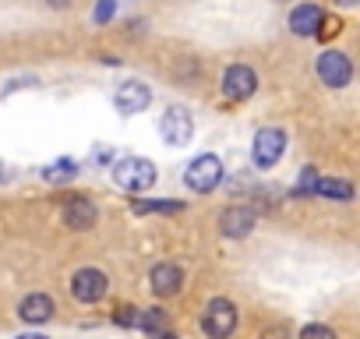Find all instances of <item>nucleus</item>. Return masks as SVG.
<instances>
[{"label": "nucleus", "instance_id": "5", "mask_svg": "<svg viewBox=\"0 0 360 339\" xmlns=\"http://www.w3.org/2000/svg\"><path fill=\"white\" fill-rule=\"evenodd\" d=\"M283 152H286V134H283L279 127H262V131L255 134L251 155H255V162H258L262 170L276 166V162L283 159Z\"/></svg>", "mask_w": 360, "mask_h": 339}, {"label": "nucleus", "instance_id": "21", "mask_svg": "<svg viewBox=\"0 0 360 339\" xmlns=\"http://www.w3.org/2000/svg\"><path fill=\"white\" fill-rule=\"evenodd\" d=\"M314 181H318V177H314V170L307 166L304 174H300V181H297V195H311V191H314Z\"/></svg>", "mask_w": 360, "mask_h": 339}, {"label": "nucleus", "instance_id": "24", "mask_svg": "<svg viewBox=\"0 0 360 339\" xmlns=\"http://www.w3.org/2000/svg\"><path fill=\"white\" fill-rule=\"evenodd\" d=\"M335 4H342V8H353V4H356V0H335Z\"/></svg>", "mask_w": 360, "mask_h": 339}, {"label": "nucleus", "instance_id": "1", "mask_svg": "<svg viewBox=\"0 0 360 339\" xmlns=\"http://www.w3.org/2000/svg\"><path fill=\"white\" fill-rule=\"evenodd\" d=\"M113 181L124 191H148L155 184V166L148 159H141V155H124L113 166Z\"/></svg>", "mask_w": 360, "mask_h": 339}, {"label": "nucleus", "instance_id": "26", "mask_svg": "<svg viewBox=\"0 0 360 339\" xmlns=\"http://www.w3.org/2000/svg\"><path fill=\"white\" fill-rule=\"evenodd\" d=\"M159 339H173V335H166V332H159Z\"/></svg>", "mask_w": 360, "mask_h": 339}, {"label": "nucleus", "instance_id": "4", "mask_svg": "<svg viewBox=\"0 0 360 339\" xmlns=\"http://www.w3.org/2000/svg\"><path fill=\"white\" fill-rule=\"evenodd\" d=\"M159 134H162V141H169V145H188L191 134H195L191 113H188L184 106H169V110L162 113V120H159Z\"/></svg>", "mask_w": 360, "mask_h": 339}, {"label": "nucleus", "instance_id": "16", "mask_svg": "<svg viewBox=\"0 0 360 339\" xmlns=\"http://www.w3.org/2000/svg\"><path fill=\"white\" fill-rule=\"evenodd\" d=\"M43 177H46L50 184L71 181V177H78V162H75V159H57L53 166H46V170H43Z\"/></svg>", "mask_w": 360, "mask_h": 339}, {"label": "nucleus", "instance_id": "3", "mask_svg": "<svg viewBox=\"0 0 360 339\" xmlns=\"http://www.w3.org/2000/svg\"><path fill=\"white\" fill-rule=\"evenodd\" d=\"M202 328H205L209 339H226L237 328V307L230 300H223V297L209 300V307L202 314Z\"/></svg>", "mask_w": 360, "mask_h": 339}, {"label": "nucleus", "instance_id": "6", "mask_svg": "<svg viewBox=\"0 0 360 339\" xmlns=\"http://www.w3.org/2000/svg\"><path fill=\"white\" fill-rule=\"evenodd\" d=\"M318 78H321L328 89H342V85H349V78H353L349 57L339 53V50H325V53L318 57Z\"/></svg>", "mask_w": 360, "mask_h": 339}, {"label": "nucleus", "instance_id": "2", "mask_svg": "<svg viewBox=\"0 0 360 339\" xmlns=\"http://www.w3.org/2000/svg\"><path fill=\"white\" fill-rule=\"evenodd\" d=\"M219 181H223V162H219L216 155H198V159H191L188 174H184V184H188L191 191H198V195L216 191Z\"/></svg>", "mask_w": 360, "mask_h": 339}, {"label": "nucleus", "instance_id": "12", "mask_svg": "<svg viewBox=\"0 0 360 339\" xmlns=\"http://www.w3.org/2000/svg\"><path fill=\"white\" fill-rule=\"evenodd\" d=\"M148 279H152V293L155 297H173L180 290V283H184V272H180L176 265H169V262H162V265L152 269Z\"/></svg>", "mask_w": 360, "mask_h": 339}, {"label": "nucleus", "instance_id": "9", "mask_svg": "<svg viewBox=\"0 0 360 339\" xmlns=\"http://www.w3.org/2000/svg\"><path fill=\"white\" fill-rule=\"evenodd\" d=\"M113 103H117L120 113H141V110L152 103V92H148L145 82H124V85L117 89Z\"/></svg>", "mask_w": 360, "mask_h": 339}, {"label": "nucleus", "instance_id": "8", "mask_svg": "<svg viewBox=\"0 0 360 339\" xmlns=\"http://www.w3.org/2000/svg\"><path fill=\"white\" fill-rule=\"evenodd\" d=\"M255 89H258V75H255L248 64H233V68H226V75H223V96H226V99L240 103V99L255 96Z\"/></svg>", "mask_w": 360, "mask_h": 339}, {"label": "nucleus", "instance_id": "19", "mask_svg": "<svg viewBox=\"0 0 360 339\" xmlns=\"http://www.w3.org/2000/svg\"><path fill=\"white\" fill-rule=\"evenodd\" d=\"M113 11H117V0H99V4H96V15H92V18H96V22L103 25V22H110V18H113Z\"/></svg>", "mask_w": 360, "mask_h": 339}, {"label": "nucleus", "instance_id": "11", "mask_svg": "<svg viewBox=\"0 0 360 339\" xmlns=\"http://www.w3.org/2000/svg\"><path fill=\"white\" fill-rule=\"evenodd\" d=\"M219 230H223L226 237H248V234L255 230V212L244 209V205H233V209H226V212L219 216Z\"/></svg>", "mask_w": 360, "mask_h": 339}, {"label": "nucleus", "instance_id": "17", "mask_svg": "<svg viewBox=\"0 0 360 339\" xmlns=\"http://www.w3.org/2000/svg\"><path fill=\"white\" fill-rule=\"evenodd\" d=\"M134 325H138V328H145V332H162V325H166V311L148 307V311H141V314L134 318Z\"/></svg>", "mask_w": 360, "mask_h": 339}, {"label": "nucleus", "instance_id": "7", "mask_svg": "<svg viewBox=\"0 0 360 339\" xmlns=\"http://www.w3.org/2000/svg\"><path fill=\"white\" fill-rule=\"evenodd\" d=\"M106 276L99 272V269H78L75 276H71V297L75 300H82V304H96V300H103L106 297Z\"/></svg>", "mask_w": 360, "mask_h": 339}, {"label": "nucleus", "instance_id": "23", "mask_svg": "<svg viewBox=\"0 0 360 339\" xmlns=\"http://www.w3.org/2000/svg\"><path fill=\"white\" fill-rule=\"evenodd\" d=\"M18 339H46L43 332H25V335H18Z\"/></svg>", "mask_w": 360, "mask_h": 339}, {"label": "nucleus", "instance_id": "15", "mask_svg": "<svg viewBox=\"0 0 360 339\" xmlns=\"http://www.w3.org/2000/svg\"><path fill=\"white\" fill-rule=\"evenodd\" d=\"M314 191H318L321 198H332V202H349V198H353V188H349L346 181H335V177L314 181Z\"/></svg>", "mask_w": 360, "mask_h": 339}, {"label": "nucleus", "instance_id": "20", "mask_svg": "<svg viewBox=\"0 0 360 339\" xmlns=\"http://www.w3.org/2000/svg\"><path fill=\"white\" fill-rule=\"evenodd\" d=\"M300 339H335V332H332L328 325H307V328L300 332Z\"/></svg>", "mask_w": 360, "mask_h": 339}, {"label": "nucleus", "instance_id": "27", "mask_svg": "<svg viewBox=\"0 0 360 339\" xmlns=\"http://www.w3.org/2000/svg\"><path fill=\"white\" fill-rule=\"evenodd\" d=\"M0 177H4V174H0Z\"/></svg>", "mask_w": 360, "mask_h": 339}, {"label": "nucleus", "instance_id": "25", "mask_svg": "<svg viewBox=\"0 0 360 339\" xmlns=\"http://www.w3.org/2000/svg\"><path fill=\"white\" fill-rule=\"evenodd\" d=\"M50 4H53V8H68V0H50Z\"/></svg>", "mask_w": 360, "mask_h": 339}, {"label": "nucleus", "instance_id": "10", "mask_svg": "<svg viewBox=\"0 0 360 339\" xmlns=\"http://www.w3.org/2000/svg\"><path fill=\"white\" fill-rule=\"evenodd\" d=\"M321 25H325V11L314 8V4H300V8L290 15V29H293L297 36H318Z\"/></svg>", "mask_w": 360, "mask_h": 339}, {"label": "nucleus", "instance_id": "13", "mask_svg": "<svg viewBox=\"0 0 360 339\" xmlns=\"http://www.w3.org/2000/svg\"><path fill=\"white\" fill-rule=\"evenodd\" d=\"M96 205L89 202V198H71L68 205H64V223L71 226V230H89V226H96Z\"/></svg>", "mask_w": 360, "mask_h": 339}, {"label": "nucleus", "instance_id": "14", "mask_svg": "<svg viewBox=\"0 0 360 339\" xmlns=\"http://www.w3.org/2000/svg\"><path fill=\"white\" fill-rule=\"evenodd\" d=\"M18 314H22L25 321H32V325H39V321H46V318L53 314V300H50L46 293H32V297H25V300H22V307H18Z\"/></svg>", "mask_w": 360, "mask_h": 339}, {"label": "nucleus", "instance_id": "18", "mask_svg": "<svg viewBox=\"0 0 360 339\" xmlns=\"http://www.w3.org/2000/svg\"><path fill=\"white\" fill-rule=\"evenodd\" d=\"M184 205L180 202H141V205H134V212L141 216V212H180Z\"/></svg>", "mask_w": 360, "mask_h": 339}, {"label": "nucleus", "instance_id": "22", "mask_svg": "<svg viewBox=\"0 0 360 339\" xmlns=\"http://www.w3.org/2000/svg\"><path fill=\"white\" fill-rule=\"evenodd\" d=\"M134 318H138V311H134V307H120V314H117V321H120V325H134Z\"/></svg>", "mask_w": 360, "mask_h": 339}]
</instances>
